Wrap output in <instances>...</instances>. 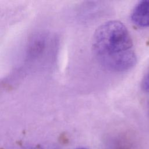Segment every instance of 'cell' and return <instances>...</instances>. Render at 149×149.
<instances>
[{"instance_id": "277c9868", "label": "cell", "mask_w": 149, "mask_h": 149, "mask_svg": "<svg viewBox=\"0 0 149 149\" xmlns=\"http://www.w3.org/2000/svg\"><path fill=\"white\" fill-rule=\"evenodd\" d=\"M77 149H86V148H77Z\"/></svg>"}, {"instance_id": "3957f363", "label": "cell", "mask_w": 149, "mask_h": 149, "mask_svg": "<svg viewBox=\"0 0 149 149\" xmlns=\"http://www.w3.org/2000/svg\"><path fill=\"white\" fill-rule=\"evenodd\" d=\"M141 87L144 91L149 93V68L143 78Z\"/></svg>"}, {"instance_id": "6da1fadb", "label": "cell", "mask_w": 149, "mask_h": 149, "mask_svg": "<svg viewBox=\"0 0 149 149\" xmlns=\"http://www.w3.org/2000/svg\"><path fill=\"white\" fill-rule=\"evenodd\" d=\"M93 53L98 62L112 72H125L137 61L132 37L118 20H109L95 30L92 41Z\"/></svg>"}, {"instance_id": "7a4b0ae2", "label": "cell", "mask_w": 149, "mask_h": 149, "mask_svg": "<svg viewBox=\"0 0 149 149\" xmlns=\"http://www.w3.org/2000/svg\"><path fill=\"white\" fill-rule=\"evenodd\" d=\"M132 22L140 27H149V0L141 1L131 13Z\"/></svg>"}]
</instances>
